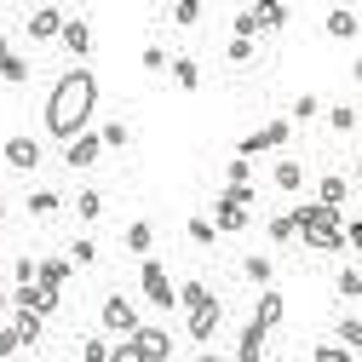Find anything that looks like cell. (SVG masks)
<instances>
[{"label":"cell","instance_id":"32","mask_svg":"<svg viewBox=\"0 0 362 362\" xmlns=\"http://www.w3.org/2000/svg\"><path fill=\"white\" fill-rule=\"evenodd\" d=\"M339 299H362V270H339Z\"/></svg>","mask_w":362,"mask_h":362},{"label":"cell","instance_id":"26","mask_svg":"<svg viewBox=\"0 0 362 362\" xmlns=\"http://www.w3.org/2000/svg\"><path fill=\"white\" fill-rule=\"evenodd\" d=\"M29 213L35 218H52L58 213V190H29Z\"/></svg>","mask_w":362,"mask_h":362},{"label":"cell","instance_id":"22","mask_svg":"<svg viewBox=\"0 0 362 362\" xmlns=\"http://www.w3.org/2000/svg\"><path fill=\"white\" fill-rule=\"evenodd\" d=\"M242 276L259 282V288H270V259H264V253H247V259H242Z\"/></svg>","mask_w":362,"mask_h":362},{"label":"cell","instance_id":"27","mask_svg":"<svg viewBox=\"0 0 362 362\" xmlns=\"http://www.w3.org/2000/svg\"><path fill=\"white\" fill-rule=\"evenodd\" d=\"M299 236V218L293 213H276V218H270V242H293Z\"/></svg>","mask_w":362,"mask_h":362},{"label":"cell","instance_id":"50","mask_svg":"<svg viewBox=\"0 0 362 362\" xmlns=\"http://www.w3.org/2000/svg\"><path fill=\"white\" fill-rule=\"evenodd\" d=\"M356 167H362V161H356Z\"/></svg>","mask_w":362,"mask_h":362},{"label":"cell","instance_id":"24","mask_svg":"<svg viewBox=\"0 0 362 362\" xmlns=\"http://www.w3.org/2000/svg\"><path fill=\"white\" fill-rule=\"evenodd\" d=\"M98 139H104V150H127V144H132V127H127V121H110Z\"/></svg>","mask_w":362,"mask_h":362},{"label":"cell","instance_id":"39","mask_svg":"<svg viewBox=\"0 0 362 362\" xmlns=\"http://www.w3.org/2000/svg\"><path fill=\"white\" fill-rule=\"evenodd\" d=\"M224 202H236V207H253V185H224Z\"/></svg>","mask_w":362,"mask_h":362},{"label":"cell","instance_id":"43","mask_svg":"<svg viewBox=\"0 0 362 362\" xmlns=\"http://www.w3.org/2000/svg\"><path fill=\"white\" fill-rule=\"evenodd\" d=\"M167 64H173V58H167L161 47H144V69H167Z\"/></svg>","mask_w":362,"mask_h":362},{"label":"cell","instance_id":"44","mask_svg":"<svg viewBox=\"0 0 362 362\" xmlns=\"http://www.w3.org/2000/svg\"><path fill=\"white\" fill-rule=\"evenodd\" d=\"M345 247H356V253H362V218H351V224H345Z\"/></svg>","mask_w":362,"mask_h":362},{"label":"cell","instance_id":"18","mask_svg":"<svg viewBox=\"0 0 362 362\" xmlns=\"http://www.w3.org/2000/svg\"><path fill=\"white\" fill-rule=\"evenodd\" d=\"M253 322H264V328H276V322H282V293H276V288H264V293H259Z\"/></svg>","mask_w":362,"mask_h":362},{"label":"cell","instance_id":"14","mask_svg":"<svg viewBox=\"0 0 362 362\" xmlns=\"http://www.w3.org/2000/svg\"><path fill=\"white\" fill-rule=\"evenodd\" d=\"M69 270H75L69 259H40V264H35V282H40V288H52V293H58V288L69 282Z\"/></svg>","mask_w":362,"mask_h":362},{"label":"cell","instance_id":"21","mask_svg":"<svg viewBox=\"0 0 362 362\" xmlns=\"http://www.w3.org/2000/svg\"><path fill=\"white\" fill-rule=\"evenodd\" d=\"M270 185H276V190H299V185H305V167H299V161H276Z\"/></svg>","mask_w":362,"mask_h":362},{"label":"cell","instance_id":"40","mask_svg":"<svg viewBox=\"0 0 362 362\" xmlns=\"http://www.w3.org/2000/svg\"><path fill=\"white\" fill-rule=\"evenodd\" d=\"M23 351V339H18V328H0V356H18Z\"/></svg>","mask_w":362,"mask_h":362},{"label":"cell","instance_id":"33","mask_svg":"<svg viewBox=\"0 0 362 362\" xmlns=\"http://www.w3.org/2000/svg\"><path fill=\"white\" fill-rule=\"evenodd\" d=\"M310 356H316V362H351V345H345V339H339V345H328V339H322Z\"/></svg>","mask_w":362,"mask_h":362},{"label":"cell","instance_id":"3","mask_svg":"<svg viewBox=\"0 0 362 362\" xmlns=\"http://www.w3.org/2000/svg\"><path fill=\"white\" fill-rule=\"evenodd\" d=\"M288 139H293V121H264L259 132H247V139L236 144V156H242V161H253V156H264V150H282Z\"/></svg>","mask_w":362,"mask_h":362},{"label":"cell","instance_id":"9","mask_svg":"<svg viewBox=\"0 0 362 362\" xmlns=\"http://www.w3.org/2000/svg\"><path fill=\"white\" fill-rule=\"evenodd\" d=\"M64 52H75V58H86V52H93V23H86V18H64Z\"/></svg>","mask_w":362,"mask_h":362},{"label":"cell","instance_id":"6","mask_svg":"<svg viewBox=\"0 0 362 362\" xmlns=\"http://www.w3.org/2000/svg\"><path fill=\"white\" fill-rule=\"evenodd\" d=\"M98 156H104V139H98V132H75V139L64 144V161H69V167H93Z\"/></svg>","mask_w":362,"mask_h":362},{"label":"cell","instance_id":"4","mask_svg":"<svg viewBox=\"0 0 362 362\" xmlns=\"http://www.w3.org/2000/svg\"><path fill=\"white\" fill-rule=\"evenodd\" d=\"M139 282H144V299H150L156 310H173V305H178V288L167 282V264H161V259H150V253H144V270H139Z\"/></svg>","mask_w":362,"mask_h":362},{"label":"cell","instance_id":"7","mask_svg":"<svg viewBox=\"0 0 362 362\" xmlns=\"http://www.w3.org/2000/svg\"><path fill=\"white\" fill-rule=\"evenodd\" d=\"M104 328H110V334H132V328H139V310H132V299H121V293L104 299Z\"/></svg>","mask_w":362,"mask_h":362},{"label":"cell","instance_id":"19","mask_svg":"<svg viewBox=\"0 0 362 362\" xmlns=\"http://www.w3.org/2000/svg\"><path fill=\"white\" fill-rule=\"evenodd\" d=\"M167 69H173V81L185 86V93H196V86H202V64H196V58H173Z\"/></svg>","mask_w":362,"mask_h":362},{"label":"cell","instance_id":"29","mask_svg":"<svg viewBox=\"0 0 362 362\" xmlns=\"http://www.w3.org/2000/svg\"><path fill=\"white\" fill-rule=\"evenodd\" d=\"M173 23H178V29L202 23V0H178V6H173Z\"/></svg>","mask_w":362,"mask_h":362},{"label":"cell","instance_id":"15","mask_svg":"<svg viewBox=\"0 0 362 362\" xmlns=\"http://www.w3.org/2000/svg\"><path fill=\"white\" fill-rule=\"evenodd\" d=\"M121 242H127V253H139V259H144V253L156 247V230H150V224H144V218H132V224H127V236H121Z\"/></svg>","mask_w":362,"mask_h":362},{"label":"cell","instance_id":"23","mask_svg":"<svg viewBox=\"0 0 362 362\" xmlns=\"http://www.w3.org/2000/svg\"><path fill=\"white\" fill-rule=\"evenodd\" d=\"M0 81H12V86H18V81H29V64H23V58H18L12 47L0 52Z\"/></svg>","mask_w":362,"mask_h":362},{"label":"cell","instance_id":"46","mask_svg":"<svg viewBox=\"0 0 362 362\" xmlns=\"http://www.w3.org/2000/svg\"><path fill=\"white\" fill-rule=\"evenodd\" d=\"M0 230H6V202H0Z\"/></svg>","mask_w":362,"mask_h":362},{"label":"cell","instance_id":"38","mask_svg":"<svg viewBox=\"0 0 362 362\" xmlns=\"http://www.w3.org/2000/svg\"><path fill=\"white\" fill-rule=\"evenodd\" d=\"M230 35H236V40H253V35H259V23H253V12H236V23H230Z\"/></svg>","mask_w":362,"mask_h":362},{"label":"cell","instance_id":"45","mask_svg":"<svg viewBox=\"0 0 362 362\" xmlns=\"http://www.w3.org/2000/svg\"><path fill=\"white\" fill-rule=\"evenodd\" d=\"M6 305H12V293H6V288H0V316H6Z\"/></svg>","mask_w":362,"mask_h":362},{"label":"cell","instance_id":"5","mask_svg":"<svg viewBox=\"0 0 362 362\" xmlns=\"http://www.w3.org/2000/svg\"><path fill=\"white\" fill-rule=\"evenodd\" d=\"M218 322H224V305H218V299L207 293V299H202V305L190 310V339H196V345H207V339L218 334Z\"/></svg>","mask_w":362,"mask_h":362},{"label":"cell","instance_id":"1","mask_svg":"<svg viewBox=\"0 0 362 362\" xmlns=\"http://www.w3.org/2000/svg\"><path fill=\"white\" fill-rule=\"evenodd\" d=\"M93 110H98V75H93V69H69V75L52 81L47 132H52V139H75V132H86Z\"/></svg>","mask_w":362,"mask_h":362},{"label":"cell","instance_id":"17","mask_svg":"<svg viewBox=\"0 0 362 362\" xmlns=\"http://www.w3.org/2000/svg\"><path fill=\"white\" fill-rule=\"evenodd\" d=\"M328 35H334V40H356V35H362V23H356V12H345V6H334V12H328Z\"/></svg>","mask_w":362,"mask_h":362},{"label":"cell","instance_id":"49","mask_svg":"<svg viewBox=\"0 0 362 362\" xmlns=\"http://www.w3.org/2000/svg\"><path fill=\"white\" fill-rule=\"evenodd\" d=\"M0 288H6V276H0Z\"/></svg>","mask_w":362,"mask_h":362},{"label":"cell","instance_id":"47","mask_svg":"<svg viewBox=\"0 0 362 362\" xmlns=\"http://www.w3.org/2000/svg\"><path fill=\"white\" fill-rule=\"evenodd\" d=\"M351 75H356V81H362V58H356V69H351Z\"/></svg>","mask_w":362,"mask_h":362},{"label":"cell","instance_id":"25","mask_svg":"<svg viewBox=\"0 0 362 362\" xmlns=\"http://www.w3.org/2000/svg\"><path fill=\"white\" fill-rule=\"evenodd\" d=\"M69 264H81V270H93V264H98V242H93V236H81V242L69 247Z\"/></svg>","mask_w":362,"mask_h":362},{"label":"cell","instance_id":"31","mask_svg":"<svg viewBox=\"0 0 362 362\" xmlns=\"http://www.w3.org/2000/svg\"><path fill=\"white\" fill-rule=\"evenodd\" d=\"M190 242H196V247H213V242H218L213 218H190Z\"/></svg>","mask_w":362,"mask_h":362},{"label":"cell","instance_id":"35","mask_svg":"<svg viewBox=\"0 0 362 362\" xmlns=\"http://www.w3.org/2000/svg\"><path fill=\"white\" fill-rule=\"evenodd\" d=\"M339 339H345L351 351H362V316H345V322H339Z\"/></svg>","mask_w":362,"mask_h":362},{"label":"cell","instance_id":"12","mask_svg":"<svg viewBox=\"0 0 362 362\" xmlns=\"http://www.w3.org/2000/svg\"><path fill=\"white\" fill-rule=\"evenodd\" d=\"M12 328H18V339H23V345H40V328H47V316L29 310V305H18V310H12Z\"/></svg>","mask_w":362,"mask_h":362},{"label":"cell","instance_id":"36","mask_svg":"<svg viewBox=\"0 0 362 362\" xmlns=\"http://www.w3.org/2000/svg\"><path fill=\"white\" fill-rule=\"evenodd\" d=\"M202 299H207V288H202V282H185V288H178V305H185V310H196Z\"/></svg>","mask_w":362,"mask_h":362},{"label":"cell","instance_id":"20","mask_svg":"<svg viewBox=\"0 0 362 362\" xmlns=\"http://www.w3.org/2000/svg\"><path fill=\"white\" fill-rule=\"evenodd\" d=\"M345 196H351V185H345V178H339V173H328V178H322V185H316V202H322V207H339Z\"/></svg>","mask_w":362,"mask_h":362},{"label":"cell","instance_id":"28","mask_svg":"<svg viewBox=\"0 0 362 362\" xmlns=\"http://www.w3.org/2000/svg\"><path fill=\"white\" fill-rule=\"evenodd\" d=\"M75 213H81L86 224H93V218L104 213V196H98V190H81V196H75Z\"/></svg>","mask_w":362,"mask_h":362},{"label":"cell","instance_id":"2","mask_svg":"<svg viewBox=\"0 0 362 362\" xmlns=\"http://www.w3.org/2000/svg\"><path fill=\"white\" fill-rule=\"evenodd\" d=\"M299 218V242H310L316 253H334V247H345V218H339V207H299L293 213Z\"/></svg>","mask_w":362,"mask_h":362},{"label":"cell","instance_id":"13","mask_svg":"<svg viewBox=\"0 0 362 362\" xmlns=\"http://www.w3.org/2000/svg\"><path fill=\"white\" fill-rule=\"evenodd\" d=\"M264 334H270L264 322H247L242 339H236V362H259V356H264Z\"/></svg>","mask_w":362,"mask_h":362},{"label":"cell","instance_id":"42","mask_svg":"<svg viewBox=\"0 0 362 362\" xmlns=\"http://www.w3.org/2000/svg\"><path fill=\"white\" fill-rule=\"evenodd\" d=\"M18 282H35V259H18V264H12V288H18Z\"/></svg>","mask_w":362,"mask_h":362},{"label":"cell","instance_id":"8","mask_svg":"<svg viewBox=\"0 0 362 362\" xmlns=\"http://www.w3.org/2000/svg\"><path fill=\"white\" fill-rule=\"evenodd\" d=\"M23 29H29V40H58L64 35V12L58 6H40V12H29Z\"/></svg>","mask_w":362,"mask_h":362},{"label":"cell","instance_id":"16","mask_svg":"<svg viewBox=\"0 0 362 362\" xmlns=\"http://www.w3.org/2000/svg\"><path fill=\"white\" fill-rule=\"evenodd\" d=\"M288 18H293V12L276 6V0H259V6H253V23H259V29H288Z\"/></svg>","mask_w":362,"mask_h":362},{"label":"cell","instance_id":"34","mask_svg":"<svg viewBox=\"0 0 362 362\" xmlns=\"http://www.w3.org/2000/svg\"><path fill=\"white\" fill-rule=\"evenodd\" d=\"M328 127H334V132H351V127H356V110H351V104H334V110H328Z\"/></svg>","mask_w":362,"mask_h":362},{"label":"cell","instance_id":"30","mask_svg":"<svg viewBox=\"0 0 362 362\" xmlns=\"http://www.w3.org/2000/svg\"><path fill=\"white\" fill-rule=\"evenodd\" d=\"M224 58H230V64H253V58H259V47H253V40H236V35H230V47H224Z\"/></svg>","mask_w":362,"mask_h":362},{"label":"cell","instance_id":"10","mask_svg":"<svg viewBox=\"0 0 362 362\" xmlns=\"http://www.w3.org/2000/svg\"><path fill=\"white\" fill-rule=\"evenodd\" d=\"M6 167L35 173V167H40V139H6Z\"/></svg>","mask_w":362,"mask_h":362},{"label":"cell","instance_id":"48","mask_svg":"<svg viewBox=\"0 0 362 362\" xmlns=\"http://www.w3.org/2000/svg\"><path fill=\"white\" fill-rule=\"evenodd\" d=\"M0 52H6V35H0Z\"/></svg>","mask_w":362,"mask_h":362},{"label":"cell","instance_id":"11","mask_svg":"<svg viewBox=\"0 0 362 362\" xmlns=\"http://www.w3.org/2000/svg\"><path fill=\"white\" fill-rule=\"evenodd\" d=\"M213 230H218V236L247 230V207H236V202H224V196H218V207H213Z\"/></svg>","mask_w":362,"mask_h":362},{"label":"cell","instance_id":"37","mask_svg":"<svg viewBox=\"0 0 362 362\" xmlns=\"http://www.w3.org/2000/svg\"><path fill=\"white\" fill-rule=\"evenodd\" d=\"M316 110H322V104H316V93H299V98H293V121H310Z\"/></svg>","mask_w":362,"mask_h":362},{"label":"cell","instance_id":"41","mask_svg":"<svg viewBox=\"0 0 362 362\" xmlns=\"http://www.w3.org/2000/svg\"><path fill=\"white\" fill-rule=\"evenodd\" d=\"M81 356H86V362H110V345H104V339H86Z\"/></svg>","mask_w":362,"mask_h":362}]
</instances>
